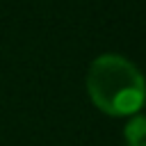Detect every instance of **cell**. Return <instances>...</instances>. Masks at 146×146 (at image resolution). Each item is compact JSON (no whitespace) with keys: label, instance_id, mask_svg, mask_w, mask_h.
Listing matches in <instances>:
<instances>
[{"label":"cell","instance_id":"obj_1","mask_svg":"<svg viewBox=\"0 0 146 146\" xmlns=\"http://www.w3.org/2000/svg\"><path fill=\"white\" fill-rule=\"evenodd\" d=\"M91 103L110 116H128L141 110L146 100V80L141 71L121 55H100L87 73Z\"/></svg>","mask_w":146,"mask_h":146},{"label":"cell","instance_id":"obj_2","mask_svg":"<svg viewBox=\"0 0 146 146\" xmlns=\"http://www.w3.org/2000/svg\"><path fill=\"white\" fill-rule=\"evenodd\" d=\"M123 137L128 146H146V116H132L123 128Z\"/></svg>","mask_w":146,"mask_h":146}]
</instances>
